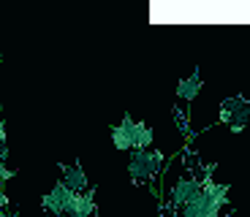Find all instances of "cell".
<instances>
[{
    "label": "cell",
    "mask_w": 250,
    "mask_h": 217,
    "mask_svg": "<svg viewBox=\"0 0 250 217\" xmlns=\"http://www.w3.org/2000/svg\"><path fill=\"white\" fill-rule=\"evenodd\" d=\"M0 117H3V98H0Z\"/></svg>",
    "instance_id": "14"
},
{
    "label": "cell",
    "mask_w": 250,
    "mask_h": 217,
    "mask_svg": "<svg viewBox=\"0 0 250 217\" xmlns=\"http://www.w3.org/2000/svg\"><path fill=\"white\" fill-rule=\"evenodd\" d=\"M163 166V155L158 149H131V158H128V174L136 185L142 182H152L161 174Z\"/></svg>",
    "instance_id": "1"
},
{
    "label": "cell",
    "mask_w": 250,
    "mask_h": 217,
    "mask_svg": "<svg viewBox=\"0 0 250 217\" xmlns=\"http://www.w3.org/2000/svg\"><path fill=\"white\" fill-rule=\"evenodd\" d=\"M14 168H8L6 163H0V182H8V179H14Z\"/></svg>",
    "instance_id": "11"
},
{
    "label": "cell",
    "mask_w": 250,
    "mask_h": 217,
    "mask_svg": "<svg viewBox=\"0 0 250 217\" xmlns=\"http://www.w3.org/2000/svg\"><path fill=\"white\" fill-rule=\"evenodd\" d=\"M65 217H84V215H65Z\"/></svg>",
    "instance_id": "15"
},
{
    "label": "cell",
    "mask_w": 250,
    "mask_h": 217,
    "mask_svg": "<svg viewBox=\"0 0 250 217\" xmlns=\"http://www.w3.org/2000/svg\"><path fill=\"white\" fill-rule=\"evenodd\" d=\"M133 122H136V119H133L131 114H123V122L112 128L114 149H120V152H131L133 149Z\"/></svg>",
    "instance_id": "6"
},
{
    "label": "cell",
    "mask_w": 250,
    "mask_h": 217,
    "mask_svg": "<svg viewBox=\"0 0 250 217\" xmlns=\"http://www.w3.org/2000/svg\"><path fill=\"white\" fill-rule=\"evenodd\" d=\"M201 190V177H180V179L174 182V187H171V193H169V206H166V212H180L182 206L188 204V201L193 198L196 193Z\"/></svg>",
    "instance_id": "3"
},
{
    "label": "cell",
    "mask_w": 250,
    "mask_h": 217,
    "mask_svg": "<svg viewBox=\"0 0 250 217\" xmlns=\"http://www.w3.org/2000/svg\"><path fill=\"white\" fill-rule=\"evenodd\" d=\"M74 196H76V193H71L68 187L62 185V182H57V185L46 193L44 198H41V206H44L49 215H55V217H65V215H71Z\"/></svg>",
    "instance_id": "4"
},
{
    "label": "cell",
    "mask_w": 250,
    "mask_h": 217,
    "mask_svg": "<svg viewBox=\"0 0 250 217\" xmlns=\"http://www.w3.org/2000/svg\"><path fill=\"white\" fill-rule=\"evenodd\" d=\"M152 147V128L147 122H133V149Z\"/></svg>",
    "instance_id": "10"
},
{
    "label": "cell",
    "mask_w": 250,
    "mask_h": 217,
    "mask_svg": "<svg viewBox=\"0 0 250 217\" xmlns=\"http://www.w3.org/2000/svg\"><path fill=\"white\" fill-rule=\"evenodd\" d=\"M6 158H8V144L0 141V163H6Z\"/></svg>",
    "instance_id": "12"
},
{
    "label": "cell",
    "mask_w": 250,
    "mask_h": 217,
    "mask_svg": "<svg viewBox=\"0 0 250 217\" xmlns=\"http://www.w3.org/2000/svg\"><path fill=\"white\" fill-rule=\"evenodd\" d=\"M0 141H6V125L0 122Z\"/></svg>",
    "instance_id": "13"
},
{
    "label": "cell",
    "mask_w": 250,
    "mask_h": 217,
    "mask_svg": "<svg viewBox=\"0 0 250 217\" xmlns=\"http://www.w3.org/2000/svg\"><path fill=\"white\" fill-rule=\"evenodd\" d=\"M71 215H84V217L95 215V187H87L84 193H76L74 206H71Z\"/></svg>",
    "instance_id": "9"
},
{
    "label": "cell",
    "mask_w": 250,
    "mask_h": 217,
    "mask_svg": "<svg viewBox=\"0 0 250 217\" xmlns=\"http://www.w3.org/2000/svg\"><path fill=\"white\" fill-rule=\"evenodd\" d=\"M220 122L229 125L234 133L250 128V100L242 95H234V98H226L220 103Z\"/></svg>",
    "instance_id": "2"
},
{
    "label": "cell",
    "mask_w": 250,
    "mask_h": 217,
    "mask_svg": "<svg viewBox=\"0 0 250 217\" xmlns=\"http://www.w3.org/2000/svg\"><path fill=\"white\" fill-rule=\"evenodd\" d=\"M0 65H3V55H0Z\"/></svg>",
    "instance_id": "16"
},
{
    "label": "cell",
    "mask_w": 250,
    "mask_h": 217,
    "mask_svg": "<svg viewBox=\"0 0 250 217\" xmlns=\"http://www.w3.org/2000/svg\"><path fill=\"white\" fill-rule=\"evenodd\" d=\"M174 217H220V206L212 204V201H209L204 193L199 190L193 198H190L180 212H177Z\"/></svg>",
    "instance_id": "5"
},
{
    "label": "cell",
    "mask_w": 250,
    "mask_h": 217,
    "mask_svg": "<svg viewBox=\"0 0 250 217\" xmlns=\"http://www.w3.org/2000/svg\"><path fill=\"white\" fill-rule=\"evenodd\" d=\"M93 217H98V215H93Z\"/></svg>",
    "instance_id": "17"
},
{
    "label": "cell",
    "mask_w": 250,
    "mask_h": 217,
    "mask_svg": "<svg viewBox=\"0 0 250 217\" xmlns=\"http://www.w3.org/2000/svg\"><path fill=\"white\" fill-rule=\"evenodd\" d=\"M60 174H62V185L68 187L71 193H84L90 187L87 182V174H84V168L79 166V163H74V166H65V163H60Z\"/></svg>",
    "instance_id": "7"
},
{
    "label": "cell",
    "mask_w": 250,
    "mask_h": 217,
    "mask_svg": "<svg viewBox=\"0 0 250 217\" xmlns=\"http://www.w3.org/2000/svg\"><path fill=\"white\" fill-rule=\"evenodd\" d=\"M201 87H204V79H201L199 71H193L190 76L177 81V98L185 100V103H193L196 98L201 95Z\"/></svg>",
    "instance_id": "8"
}]
</instances>
